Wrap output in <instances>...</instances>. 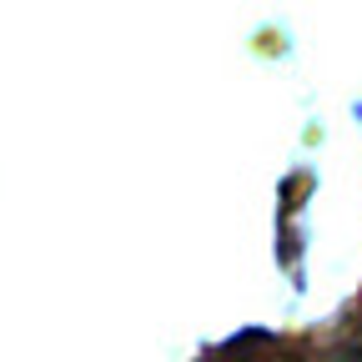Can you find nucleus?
<instances>
[{"instance_id": "obj_1", "label": "nucleus", "mask_w": 362, "mask_h": 362, "mask_svg": "<svg viewBox=\"0 0 362 362\" xmlns=\"http://www.w3.org/2000/svg\"><path fill=\"white\" fill-rule=\"evenodd\" d=\"M332 362H362V342H352V347H342V352H332Z\"/></svg>"}]
</instances>
